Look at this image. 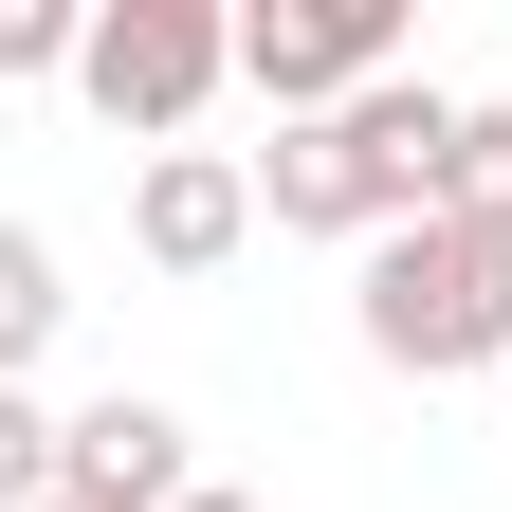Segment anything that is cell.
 I'll use <instances>...</instances> for the list:
<instances>
[{
    "label": "cell",
    "instance_id": "3",
    "mask_svg": "<svg viewBox=\"0 0 512 512\" xmlns=\"http://www.w3.org/2000/svg\"><path fill=\"white\" fill-rule=\"evenodd\" d=\"M403 74V0H256L238 19V92H275V128H330Z\"/></svg>",
    "mask_w": 512,
    "mask_h": 512
},
{
    "label": "cell",
    "instance_id": "2",
    "mask_svg": "<svg viewBox=\"0 0 512 512\" xmlns=\"http://www.w3.org/2000/svg\"><path fill=\"white\" fill-rule=\"evenodd\" d=\"M366 348L421 366V384H458V366L512 384V220H403V238H366Z\"/></svg>",
    "mask_w": 512,
    "mask_h": 512
},
{
    "label": "cell",
    "instance_id": "11",
    "mask_svg": "<svg viewBox=\"0 0 512 512\" xmlns=\"http://www.w3.org/2000/svg\"><path fill=\"white\" fill-rule=\"evenodd\" d=\"M183 512H256V494H220V476H202V494H183Z\"/></svg>",
    "mask_w": 512,
    "mask_h": 512
},
{
    "label": "cell",
    "instance_id": "1",
    "mask_svg": "<svg viewBox=\"0 0 512 512\" xmlns=\"http://www.w3.org/2000/svg\"><path fill=\"white\" fill-rule=\"evenodd\" d=\"M439 147H458V92L384 74L330 128H275V147H256V202L293 238H403V220H439Z\"/></svg>",
    "mask_w": 512,
    "mask_h": 512
},
{
    "label": "cell",
    "instance_id": "4",
    "mask_svg": "<svg viewBox=\"0 0 512 512\" xmlns=\"http://www.w3.org/2000/svg\"><path fill=\"white\" fill-rule=\"evenodd\" d=\"M220 74H238V19H220V0H110L92 55H74V92L110 128H147V147H183V110H202Z\"/></svg>",
    "mask_w": 512,
    "mask_h": 512
},
{
    "label": "cell",
    "instance_id": "8",
    "mask_svg": "<svg viewBox=\"0 0 512 512\" xmlns=\"http://www.w3.org/2000/svg\"><path fill=\"white\" fill-rule=\"evenodd\" d=\"M439 220H512V110H458V147H439Z\"/></svg>",
    "mask_w": 512,
    "mask_h": 512
},
{
    "label": "cell",
    "instance_id": "7",
    "mask_svg": "<svg viewBox=\"0 0 512 512\" xmlns=\"http://www.w3.org/2000/svg\"><path fill=\"white\" fill-rule=\"evenodd\" d=\"M55 311H74V293H55V238H37V220H0V384L55 348Z\"/></svg>",
    "mask_w": 512,
    "mask_h": 512
},
{
    "label": "cell",
    "instance_id": "10",
    "mask_svg": "<svg viewBox=\"0 0 512 512\" xmlns=\"http://www.w3.org/2000/svg\"><path fill=\"white\" fill-rule=\"evenodd\" d=\"M0 512H55V421L0 384Z\"/></svg>",
    "mask_w": 512,
    "mask_h": 512
},
{
    "label": "cell",
    "instance_id": "9",
    "mask_svg": "<svg viewBox=\"0 0 512 512\" xmlns=\"http://www.w3.org/2000/svg\"><path fill=\"white\" fill-rule=\"evenodd\" d=\"M74 55H92L74 0H0V74H74Z\"/></svg>",
    "mask_w": 512,
    "mask_h": 512
},
{
    "label": "cell",
    "instance_id": "6",
    "mask_svg": "<svg viewBox=\"0 0 512 512\" xmlns=\"http://www.w3.org/2000/svg\"><path fill=\"white\" fill-rule=\"evenodd\" d=\"M128 238H147L165 275H220V256L256 238V165H220V147H147V183H128Z\"/></svg>",
    "mask_w": 512,
    "mask_h": 512
},
{
    "label": "cell",
    "instance_id": "5",
    "mask_svg": "<svg viewBox=\"0 0 512 512\" xmlns=\"http://www.w3.org/2000/svg\"><path fill=\"white\" fill-rule=\"evenodd\" d=\"M183 494H202V458H183L165 403H128V384H110V403L55 421V512H183Z\"/></svg>",
    "mask_w": 512,
    "mask_h": 512
}]
</instances>
